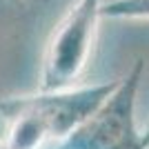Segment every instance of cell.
Listing matches in <instances>:
<instances>
[{
    "label": "cell",
    "instance_id": "3",
    "mask_svg": "<svg viewBox=\"0 0 149 149\" xmlns=\"http://www.w3.org/2000/svg\"><path fill=\"white\" fill-rule=\"evenodd\" d=\"M105 0H76L60 18L47 40L38 91H58L74 87L82 76L98 36Z\"/></svg>",
    "mask_w": 149,
    "mask_h": 149
},
{
    "label": "cell",
    "instance_id": "4",
    "mask_svg": "<svg viewBox=\"0 0 149 149\" xmlns=\"http://www.w3.org/2000/svg\"><path fill=\"white\" fill-rule=\"evenodd\" d=\"M102 20H149V0H105Z\"/></svg>",
    "mask_w": 149,
    "mask_h": 149
},
{
    "label": "cell",
    "instance_id": "1",
    "mask_svg": "<svg viewBox=\"0 0 149 149\" xmlns=\"http://www.w3.org/2000/svg\"><path fill=\"white\" fill-rule=\"evenodd\" d=\"M116 80L74 85L58 91H33L0 100L7 120V149H47L76 131L116 89Z\"/></svg>",
    "mask_w": 149,
    "mask_h": 149
},
{
    "label": "cell",
    "instance_id": "2",
    "mask_svg": "<svg viewBox=\"0 0 149 149\" xmlns=\"http://www.w3.org/2000/svg\"><path fill=\"white\" fill-rule=\"evenodd\" d=\"M145 74V60L138 58L118 78L109 98L65 140L47 149H147L149 138L138 131L136 105Z\"/></svg>",
    "mask_w": 149,
    "mask_h": 149
}]
</instances>
